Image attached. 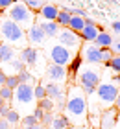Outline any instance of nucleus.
<instances>
[{
  "label": "nucleus",
  "mask_w": 120,
  "mask_h": 129,
  "mask_svg": "<svg viewBox=\"0 0 120 129\" xmlns=\"http://www.w3.org/2000/svg\"><path fill=\"white\" fill-rule=\"evenodd\" d=\"M65 116L70 124L81 125L87 120V94L80 87H70L67 92V103H65Z\"/></svg>",
  "instance_id": "f257e3e1"
},
{
  "label": "nucleus",
  "mask_w": 120,
  "mask_h": 129,
  "mask_svg": "<svg viewBox=\"0 0 120 129\" xmlns=\"http://www.w3.org/2000/svg\"><path fill=\"white\" fill-rule=\"evenodd\" d=\"M0 35H2V39L9 46L15 44V46H22V48L28 46L26 31H24L19 24H15L11 19H2L0 20Z\"/></svg>",
  "instance_id": "f03ea898"
},
{
  "label": "nucleus",
  "mask_w": 120,
  "mask_h": 129,
  "mask_svg": "<svg viewBox=\"0 0 120 129\" xmlns=\"http://www.w3.org/2000/svg\"><path fill=\"white\" fill-rule=\"evenodd\" d=\"M8 19H11L15 24H19L24 31H28L30 28L35 24V15L33 11L28 8L24 2H15L8 9Z\"/></svg>",
  "instance_id": "7ed1b4c3"
},
{
  "label": "nucleus",
  "mask_w": 120,
  "mask_h": 129,
  "mask_svg": "<svg viewBox=\"0 0 120 129\" xmlns=\"http://www.w3.org/2000/svg\"><path fill=\"white\" fill-rule=\"evenodd\" d=\"M78 81H80V89L85 92V94H94L96 92V87L100 85V74L96 72V70L92 68H83L80 72V78H78Z\"/></svg>",
  "instance_id": "20e7f679"
},
{
  "label": "nucleus",
  "mask_w": 120,
  "mask_h": 129,
  "mask_svg": "<svg viewBox=\"0 0 120 129\" xmlns=\"http://www.w3.org/2000/svg\"><path fill=\"white\" fill-rule=\"evenodd\" d=\"M96 96H98V102L104 103V107H113L116 102V96H118V89L113 83H100L96 87Z\"/></svg>",
  "instance_id": "39448f33"
},
{
  "label": "nucleus",
  "mask_w": 120,
  "mask_h": 129,
  "mask_svg": "<svg viewBox=\"0 0 120 129\" xmlns=\"http://www.w3.org/2000/svg\"><path fill=\"white\" fill-rule=\"evenodd\" d=\"M50 59H52L54 64H59V67L67 68L72 63V50L67 48V46H63V44H56V46L50 48Z\"/></svg>",
  "instance_id": "423d86ee"
},
{
  "label": "nucleus",
  "mask_w": 120,
  "mask_h": 129,
  "mask_svg": "<svg viewBox=\"0 0 120 129\" xmlns=\"http://www.w3.org/2000/svg\"><path fill=\"white\" fill-rule=\"evenodd\" d=\"M59 44L67 46V48H78L81 44V37H80V33L72 31L70 28H61V31H59Z\"/></svg>",
  "instance_id": "0eeeda50"
},
{
  "label": "nucleus",
  "mask_w": 120,
  "mask_h": 129,
  "mask_svg": "<svg viewBox=\"0 0 120 129\" xmlns=\"http://www.w3.org/2000/svg\"><path fill=\"white\" fill-rule=\"evenodd\" d=\"M13 98H15L19 103H22V105L32 103V100L35 98V96H33V85L19 83V87H17V89L13 90Z\"/></svg>",
  "instance_id": "6e6552de"
},
{
  "label": "nucleus",
  "mask_w": 120,
  "mask_h": 129,
  "mask_svg": "<svg viewBox=\"0 0 120 129\" xmlns=\"http://www.w3.org/2000/svg\"><path fill=\"white\" fill-rule=\"evenodd\" d=\"M116 120H118V111L115 107L105 109L100 116V129H115Z\"/></svg>",
  "instance_id": "1a4fd4ad"
},
{
  "label": "nucleus",
  "mask_w": 120,
  "mask_h": 129,
  "mask_svg": "<svg viewBox=\"0 0 120 129\" xmlns=\"http://www.w3.org/2000/svg\"><path fill=\"white\" fill-rule=\"evenodd\" d=\"M83 61H85V63H91V64L102 63V48H98L96 44L85 46V48H83Z\"/></svg>",
  "instance_id": "9d476101"
},
{
  "label": "nucleus",
  "mask_w": 120,
  "mask_h": 129,
  "mask_svg": "<svg viewBox=\"0 0 120 129\" xmlns=\"http://www.w3.org/2000/svg\"><path fill=\"white\" fill-rule=\"evenodd\" d=\"M26 37H28V43H32V44H44V41L48 39L37 22H35V24L26 31Z\"/></svg>",
  "instance_id": "9b49d317"
},
{
  "label": "nucleus",
  "mask_w": 120,
  "mask_h": 129,
  "mask_svg": "<svg viewBox=\"0 0 120 129\" xmlns=\"http://www.w3.org/2000/svg\"><path fill=\"white\" fill-rule=\"evenodd\" d=\"M48 78L52 79V83H63L65 79H67V68L65 67H59V64H50L48 67Z\"/></svg>",
  "instance_id": "f8f14e48"
},
{
  "label": "nucleus",
  "mask_w": 120,
  "mask_h": 129,
  "mask_svg": "<svg viewBox=\"0 0 120 129\" xmlns=\"http://www.w3.org/2000/svg\"><path fill=\"white\" fill-rule=\"evenodd\" d=\"M35 22L41 26V30L44 31L46 37H57L59 31H61V28L57 26V22H50V20H43V19H37Z\"/></svg>",
  "instance_id": "ddd939ff"
},
{
  "label": "nucleus",
  "mask_w": 120,
  "mask_h": 129,
  "mask_svg": "<svg viewBox=\"0 0 120 129\" xmlns=\"http://www.w3.org/2000/svg\"><path fill=\"white\" fill-rule=\"evenodd\" d=\"M57 13H59V9H57V6H56V4H44L43 8L39 9V19H43V20H50V22H56Z\"/></svg>",
  "instance_id": "4468645a"
},
{
  "label": "nucleus",
  "mask_w": 120,
  "mask_h": 129,
  "mask_svg": "<svg viewBox=\"0 0 120 129\" xmlns=\"http://www.w3.org/2000/svg\"><path fill=\"white\" fill-rule=\"evenodd\" d=\"M100 31H102V30H100V28L96 26V24H92V26L85 24V28H83V30L80 31V37H81V41H87V43H94Z\"/></svg>",
  "instance_id": "2eb2a0df"
},
{
  "label": "nucleus",
  "mask_w": 120,
  "mask_h": 129,
  "mask_svg": "<svg viewBox=\"0 0 120 129\" xmlns=\"http://www.w3.org/2000/svg\"><path fill=\"white\" fill-rule=\"evenodd\" d=\"M20 61L24 64H35L37 63V48H33V46H26V48H22L20 52Z\"/></svg>",
  "instance_id": "dca6fc26"
},
{
  "label": "nucleus",
  "mask_w": 120,
  "mask_h": 129,
  "mask_svg": "<svg viewBox=\"0 0 120 129\" xmlns=\"http://www.w3.org/2000/svg\"><path fill=\"white\" fill-rule=\"evenodd\" d=\"M15 59V50L13 46H9L8 43L0 44V63H11Z\"/></svg>",
  "instance_id": "f3484780"
},
{
  "label": "nucleus",
  "mask_w": 120,
  "mask_h": 129,
  "mask_svg": "<svg viewBox=\"0 0 120 129\" xmlns=\"http://www.w3.org/2000/svg\"><path fill=\"white\" fill-rule=\"evenodd\" d=\"M44 89H46V98H50V100H57L61 94H65L63 89L57 83H46Z\"/></svg>",
  "instance_id": "a211bd4d"
},
{
  "label": "nucleus",
  "mask_w": 120,
  "mask_h": 129,
  "mask_svg": "<svg viewBox=\"0 0 120 129\" xmlns=\"http://www.w3.org/2000/svg\"><path fill=\"white\" fill-rule=\"evenodd\" d=\"M111 43H113L111 35L105 33V31H100L98 37H96V41H94V44L98 46V48H111Z\"/></svg>",
  "instance_id": "6ab92c4d"
},
{
  "label": "nucleus",
  "mask_w": 120,
  "mask_h": 129,
  "mask_svg": "<svg viewBox=\"0 0 120 129\" xmlns=\"http://www.w3.org/2000/svg\"><path fill=\"white\" fill-rule=\"evenodd\" d=\"M70 127V122L68 118L65 114H57V116H54V120H52V129H68Z\"/></svg>",
  "instance_id": "aec40b11"
},
{
  "label": "nucleus",
  "mask_w": 120,
  "mask_h": 129,
  "mask_svg": "<svg viewBox=\"0 0 120 129\" xmlns=\"http://www.w3.org/2000/svg\"><path fill=\"white\" fill-rule=\"evenodd\" d=\"M68 28L72 31H76V33H80L83 28H85V19L83 17H76V15H72V19L68 22Z\"/></svg>",
  "instance_id": "412c9836"
},
{
  "label": "nucleus",
  "mask_w": 120,
  "mask_h": 129,
  "mask_svg": "<svg viewBox=\"0 0 120 129\" xmlns=\"http://www.w3.org/2000/svg\"><path fill=\"white\" fill-rule=\"evenodd\" d=\"M70 19H72V15L68 13V11H65V9H59L56 22H57V26H59V28H68V22H70Z\"/></svg>",
  "instance_id": "4be33fe9"
},
{
  "label": "nucleus",
  "mask_w": 120,
  "mask_h": 129,
  "mask_svg": "<svg viewBox=\"0 0 120 129\" xmlns=\"http://www.w3.org/2000/svg\"><path fill=\"white\" fill-rule=\"evenodd\" d=\"M39 107L43 109L44 113H52V109L56 107V102L50 100V98H44V100H41V102H39Z\"/></svg>",
  "instance_id": "5701e85b"
},
{
  "label": "nucleus",
  "mask_w": 120,
  "mask_h": 129,
  "mask_svg": "<svg viewBox=\"0 0 120 129\" xmlns=\"http://www.w3.org/2000/svg\"><path fill=\"white\" fill-rule=\"evenodd\" d=\"M17 78H19V83H28V85H33V76L28 72V70H22L20 74H17Z\"/></svg>",
  "instance_id": "b1692460"
},
{
  "label": "nucleus",
  "mask_w": 120,
  "mask_h": 129,
  "mask_svg": "<svg viewBox=\"0 0 120 129\" xmlns=\"http://www.w3.org/2000/svg\"><path fill=\"white\" fill-rule=\"evenodd\" d=\"M20 2H24V4H26L30 9H32V11H39V9L44 6V2H43V0H20Z\"/></svg>",
  "instance_id": "393cba45"
},
{
  "label": "nucleus",
  "mask_w": 120,
  "mask_h": 129,
  "mask_svg": "<svg viewBox=\"0 0 120 129\" xmlns=\"http://www.w3.org/2000/svg\"><path fill=\"white\" fill-rule=\"evenodd\" d=\"M0 98L4 100V102H9V100H13V90L9 89V87H0Z\"/></svg>",
  "instance_id": "a878e982"
},
{
  "label": "nucleus",
  "mask_w": 120,
  "mask_h": 129,
  "mask_svg": "<svg viewBox=\"0 0 120 129\" xmlns=\"http://www.w3.org/2000/svg\"><path fill=\"white\" fill-rule=\"evenodd\" d=\"M33 96H35V100H44L46 98V89H44V85H37L33 89Z\"/></svg>",
  "instance_id": "bb28decb"
},
{
  "label": "nucleus",
  "mask_w": 120,
  "mask_h": 129,
  "mask_svg": "<svg viewBox=\"0 0 120 129\" xmlns=\"http://www.w3.org/2000/svg\"><path fill=\"white\" fill-rule=\"evenodd\" d=\"M6 120H8L9 124H13V125H15V124H19V122H20V114L17 113V111L11 109L9 113H8V116H6Z\"/></svg>",
  "instance_id": "cd10ccee"
},
{
  "label": "nucleus",
  "mask_w": 120,
  "mask_h": 129,
  "mask_svg": "<svg viewBox=\"0 0 120 129\" xmlns=\"http://www.w3.org/2000/svg\"><path fill=\"white\" fill-rule=\"evenodd\" d=\"M105 67H109V68H113V70H115L116 74H120V55H115V57H113V59H111L109 63L105 64Z\"/></svg>",
  "instance_id": "c85d7f7f"
},
{
  "label": "nucleus",
  "mask_w": 120,
  "mask_h": 129,
  "mask_svg": "<svg viewBox=\"0 0 120 129\" xmlns=\"http://www.w3.org/2000/svg\"><path fill=\"white\" fill-rule=\"evenodd\" d=\"M6 87H9L11 90H15L17 87H19V78H17V74L15 76H8V79H6Z\"/></svg>",
  "instance_id": "c756f323"
},
{
  "label": "nucleus",
  "mask_w": 120,
  "mask_h": 129,
  "mask_svg": "<svg viewBox=\"0 0 120 129\" xmlns=\"http://www.w3.org/2000/svg\"><path fill=\"white\" fill-rule=\"evenodd\" d=\"M20 122H22V125H24V129H26V127H33V125H37V124H39V122L35 120V116H33V114H30V116H26V118H24V120H20Z\"/></svg>",
  "instance_id": "7c9ffc66"
},
{
  "label": "nucleus",
  "mask_w": 120,
  "mask_h": 129,
  "mask_svg": "<svg viewBox=\"0 0 120 129\" xmlns=\"http://www.w3.org/2000/svg\"><path fill=\"white\" fill-rule=\"evenodd\" d=\"M113 57H115V54L111 52V48H102V61H104L105 64L109 63Z\"/></svg>",
  "instance_id": "2f4dec72"
},
{
  "label": "nucleus",
  "mask_w": 120,
  "mask_h": 129,
  "mask_svg": "<svg viewBox=\"0 0 120 129\" xmlns=\"http://www.w3.org/2000/svg\"><path fill=\"white\" fill-rule=\"evenodd\" d=\"M65 11H68L70 15H76V17H83V19H87V13L83 9H80V8H65Z\"/></svg>",
  "instance_id": "473e14b6"
},
{
  "label": "nucleus",
  "mask_w": 120,
  "mask_h": 129,
  "mask_svg": "<svg viewBox=\"0 0 120 129\" xmlns=\"http://www.w3.org/2000/svg\"><path fill=\"white\" fill-rule=\"evenodd\" d=\"M65 103H67V94H61V96L57 98V102H56V107L59 109V113L65 111Z\"/></svg>",
  "instance_id": "72a5a7b5"
},
{
  "label": "nucleus",
  "mask_w": 120,
  "mask_h": 129,
  "mask_svg": "<svg viewBox=\"0 0 120 129\" xmlns=\"http://www.w3.org/2000/svg\"><path fill=\"white\" fill-rule=\"evenodd\" d=\"M9 64H11V68H13V70H15L17 74H20L22 70H24V67H26V64H24L22 61H11Z\"/></svg>",
  "instance_id": "f704fd0d"
},
{
  "label": "nucleus",
  "mask_w": 120,
  "mask_h": 129,
  "mask_svg": "<svg viewBox=\"0 0 120 129\" xmlns=\"http://www.w3.org/2000/svg\"><path fill=\"white\" fill-rule=\"evenodd\" d=\"M52 120H54V114H52V113H44L43 120H41V124H43L44 127H48V125H52Z\"/></svg>",
  "instance_id": "c9c22d12"
},
{
  "label": "nucleus",
  "mask_w": 120,
  "mask_h": 129,
  "mask_svg": "<svg viewBox=\"0 0 120 129\" xmlns=\"http://www.w3.org/2000/svg\"><path fill=\"white\" fill-rule=\"evenodd\" d=\"M33 116H35V120H37L39 124H41V120H43V116H44V111L37 105V107H35V111H33Z\"/></svg>",
  "instance_id": "e433bc0d"
},
{
  "label": "nucleus",
  "mask_w": 120,
  "mask_h": 129,
  "mask_svg": "<svg viewBox=\"0 0 120 129\" xmlns=\"http://www.w3.org/2000/svg\"><path fill=\"white\" fill-rule=\"evenodd\" d=\"M111 52L120 55V39H116V41H113V43H111Z\"/></svg>",
  "instance_id": "4c0bfd02"
},
{
  "label": "nucleus",
  "mask_w": 120,
  "mask_h": 129,
  "mask_svg": "<svg viewBox=\"0 0 120 129\" xmlns=\"http://www.w3.org/2000/svg\"><path fill=\"white\" fill-rule=\"evenodd\" d=\"M15 4V0H0V9H9Z\"/></svg>",
  "instance_id": "58836bf2"
},
{
  "label": "nucleus",
  "mask_w": 120,
  "mask_h": 129,
  "mask_svg": "<svg viewBox=\"0 0 120 129\" xmlns=\"http://www.w3.org/2000/svg\"><path fill=\"white\" fill-rule=\"evenodd\" d=\"M9 111H11V107H9L8 103H4L2 107H0V118H6V116H8V113H9Z\"/></svg>",
  "instance_id": "ea45409f"
},
{
  "label": "nucleus",
  "mask_w": 120,
  "mask_h": 129,
  "mask_svg": "<svg viewBox=\"0 0 120 129\" xmlns=\"http://www.w3.org/2000/svg\"><path fill=\"white\" fill-rule=\"evenodd\" d=\"M80 63H81V59H80V57H76V59L70 63V70H72V72H76V70L80 68Z\"/></svg>",
  "instance_id": "a19ab883"
},
{
  "label": "nucleus",
  "mask_w": 120,
  "mask_h": 129,
  "mask_svg": "<svg viewBox=\"0 0 120 129\" xmlns=\"http://www.w3.org/2000/svg\"><path fill=\"white\" fill-rule=\"evenodd\" d=\"M113 31H115L118 35V39H120V20H115L113 22Z\"/></svg>",
  "instance_id": "79ce46f5"
},
{
  "label": "nucleus",
  "mask_w": 120,
  "mask_h": 129,
  "mask_svg": "<svg viewBox=\"0 0 120 129\" xmlns=\"http://www.w3.org/2000/svg\"><path fill=\"white\" fill-rule=\"evenodd\" d=\"M9 127V122L6 118H0V129H8Z\"/></svg>",
  "instance_id": "37998d69"
},
{
  "label": "nucleus",
  "mask_w": 120,
  "mask_h": 129,
  "mask_svg": "<svg viewBox=\"0 0 120 129\" xmlns=\"http://www.w3.org/2000/svg\"><path fill=\"white\" fill-rule=\"evenodd\" d=\"M6 79H8V76H6L2 70H0V87H4V85H6Z\"/></svg>",
  "instance_id": "c03bdc74"
},
{
  "label": "nucleus",
  "mask_w": 120,
  "mask_h": 129,
  "mask_svg": "<svg viewBox=\"0 0 120 129\" xmlns=\"http://www.w3.org/2000/svg\"><path fill=\"white\" fill-rule=\"evenodd\" d=\"M113 107H115L118 113H120V92H118V96H116V102H115V105H113Z\"/></svg>",
  "instance_id": "a18cd8bd"
},
{
  "label": "nucleus",
  "mask_w": 120,
  "mask_h": 129,
  "mask_svg": "<svg viewBox=\"0 0 120 129\" xmlns=\"http://www.w3.org/2000/svg\"><path fill=\"white\" fill-rule=\"evenodd\" d=\"M26 129H46L43 124H37V125H33V127H26Z\"/></svg>",
  "instance_id": "49530a36"
},
{
  "label": "nucleus",
  "mask_w": 120,
  "mask_h": 129,
  "mask_svg": "<svg viewBox=\"0 0 120 129\" xmlns=\"http://www.w3.org/2000/svg\"><path fill=\"white\" fill-rule=\"evenodd\" d=\"M115 129H120V113H118V120H116V127Z\"/></svg>",
  "instance_id": "de8ad7c7"
},
{
  "label": "nucleus",
  "mask_w": 120,
  "mask_h": 129,
  "mask_svg": "<svg viewBox=\"0 0 120 129\" xmlns=\"http://www.w3.org/2000/svg\"><path fill=\"white\" fill-rule=\"evenodd\" d=\"M4 103H6V102H4V100H2V98H0V107H2V105H4Z\"/></svg>",
  "instance_id": "09e8293b"
},
{
  "label": "nucleus",
  "mask_w": 120,
  "mask_h": 129,
  "mask_svg": "<svg viewBox=\"0 0 120 129\" xmlns=\"http://www.w3.org/2000/svg\"><path fill=\"white\" fill-rule=\"evenodd\" d=\"M111 2H113V4H120V0H111Z\"/></svg>",
  "instance_id": "8fccbe9b"
},
{
  "label": "nucleus",
  "mask_w": 120,
  "mask_h": 129,
  "mask_svg": "<svg viewBox=\"0 0 120 129\" xmlns=\"http://www.w3.org/2000/svg\"><path fill=\"white\" fill-rule=\"evenodd\" d=\"M85 129H94V127H91V125H89V127H85Z\"/></svg>",
  "instance_id": "3c124183"
}]
</instances>
